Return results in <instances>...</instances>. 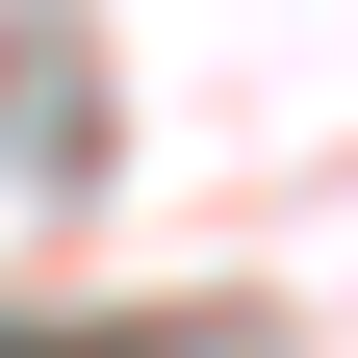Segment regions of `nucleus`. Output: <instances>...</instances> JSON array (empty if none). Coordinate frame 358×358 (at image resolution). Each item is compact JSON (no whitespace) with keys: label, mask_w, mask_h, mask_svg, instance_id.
Listing matches in <instances>:
<instances>
[{"label":"nucleus","mask_w":358,"mask_h":358,"mask_svg":"<svg viewBox=\"0 0 358 358\" xmlns=\"http://www.w3.org/2000/svg\"><path fill=\"white\" fill-rule=\"evenodd\" d=\"M0 358H179V333H0Z\"/></svg>","instance_id":"f257e3e1"}]
</instances>
